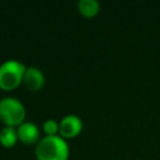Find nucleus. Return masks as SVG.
Masks as SVG:
<instances>
[{
  "label": "nucleus",
  "mask_w": 160,
  "mask_h": 160,
  "mask_svg": "<svg viewBox=\"0 0 160 160\" xmlns=\"http://www.w3.org/2000/svg\"><path fill=\"white\" fill-rule=\"evenodd\" d=\"M36 160H68L70 155L69 144L60 135L44 136L35 145Z\"/></svg>",
  "instance_id": "1"
},
{
  "label": "nucleus",
  "mask_w": 160,
  "mask_h": 160,
  "mask_svg": "<svg viewBox=\"0 0 160 160\" xmlns=\"http://www.w3.org/2000/svg\"><path fill=\"white\" fill-rule=\"evenodd\" d=\"M28 66L19 60L10 59L0 64V89L12 91L22 84L24 74Z\"/></svg>",
  "instance_id": "2"
},
{
  "label": "nucleus",
  "mask_w": 160,
  "mask_h": 160,
  "mask_svg": "<svg viewBox=\"0 0 160 160\" xmlns=\"http://www.w3.org/2000/svg\"><path fill=\"white\" fill-rule=\"evenodd\" d=\"M26 119V109L24 104L12 96L0 99V121L4 126L18 128Z\"/></svg>",
  "instance_id": "3"
},
{
  "label": "nucleus",
  "mask_w": 160,
  "mask_h": 160,
  "mask_svg": "<svg viewBox=\"0 0 160 160\" xmlns=\"http://www.w3.org/2000/svg\"><path fill=\"white\" fill-rule=\"evenodd\" d=\"M84 124L82 120L74 114L65 115L60 121H59V135L62 139H72L80 135L82 131Z\"/></svg>",
  "instance_id": "4"
},
{
  "label": "nucleus",
  "mask_w": 160,
  "mask_h": 160,
  "mask_svg": "<svg viewBox=\"0 0 160 160\" xmlns=\"http://www.w3.org/2000/svg\"><path fill=\"white\" fill-rule=\"evenodd\" d=\"M22 85L31 92H36L45 85V75L41 69L36 66H28L24 74Z\"/></svg>",
  "instance_id": "5"
},
{
  "label": "nucleus",
  "mask_w": 160,
  "mask_h": 160,
  "mask_svg": "<svg viewBox=\"0 0 160 160\" xmlns=\"http://www.w3.org/2000/svg\"><path fill=\"white\" fill-rule=\"evenodd\" d=\"M19 141L24 145H36L40 138V130L38 125L31 121H24L21 125L16 128Z\"/></svg>",
  "instance_id": "6"
},
{
  "label": "nucleus",
  "mask_w": 160,
  "mask_h": 160,
  "mask_svg": "<svg viewBox=\"0 0 160 160\" xmlns=\"http://www.w3.org/2000/svg\"><path fill=\"white\" fill-rule=\"evenodd\" d=\"M78 10L84 18L91 19L100 12V2L98 0H80L78 2Z\"/></svg>",
  "instance_id": "7"
},
{
  "label": "nucleus",
  "mask_w": 160,
  "mask_h": 160,
  "mask_svg": "<svg viewBox=\"0 0 160 160\" xmlns=\"http://www.w3.org/2000/svg\"><path fill=\"white\" fill-rule=\"evenodd\" d=\"M19 142L16 128L4 126L0 130V145L4 148H12Z\"/></svg>",
  "instance_id": "8"
},
{
  "label": "nucleus",
  "mask_w": 160,
  "mask_h": 160,
  "mask_svg": "<svg viewBox=\"0 0 160 160\" xmlns=\"http://www.w3.org/2000/svg\"><path fill=\"white\" fill-rule=\"evenodd\" d=\"M42 131L45 136H55L59 135V121L54 119H48L42 124Z\"/></svg>",
  "instance_id": "9"
}]
</instances>
